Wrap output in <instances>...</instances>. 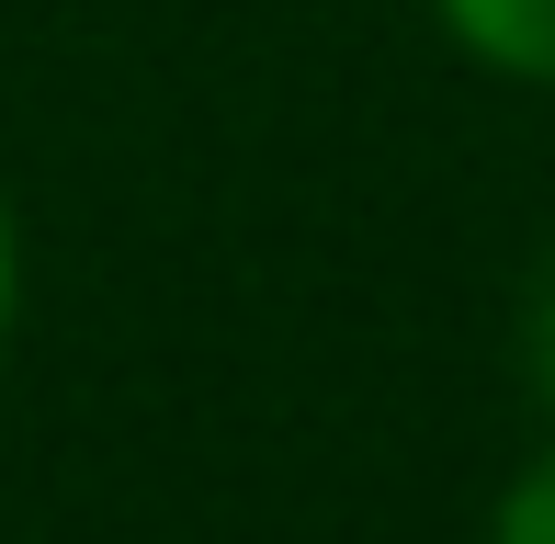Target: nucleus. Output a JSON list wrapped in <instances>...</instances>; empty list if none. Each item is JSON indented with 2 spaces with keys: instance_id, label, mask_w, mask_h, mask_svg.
Instances as JSON below:
<instances>
[{
  "instance_id": "obj_1",
  "label": "nucleus",
  "mask_w": 555,
  "mask_h": 544,
  "mask_svg": "<svg viewBox=\"0 0 555 544\" xmlns=\"http://www.w3.org/2000/svg\"><path fill=\"white\" fill-rule=\"evenodd\" d=\"M431 23L499 80L555 91V0H431Z\"/></svg>"
},
{
  "instance_id": "obj_3",
  "label": "nucleus",
  "mask_w": 555,
  "mask_h": 544,
  "mask_svg": "<svg viewBox=\"0 0 555 544\" xmlns=\"http://www.w3.org/2000/svg\"><path fill=\"white\" fill-rule=\"evenodd\" d=\"M521 386H533V409L555 431V250H544L533 284H521Z\"/></svg>"
},
{
  "instance_id": "obj_2",
  "label": "nucleus",
  "mask_w": 555,
  "mask_h": 544,
  "mask_svg": "<svg viewBox=\"0 0 555 544\" xmlns=\"http://www.w3.org/2000/svg\"><path fill=\"white\" fill-rule=\"evenodd\" d=\"M488 544H555V431H544V454L521 465L511 488H499V510H488Z\"/></svg>"
},
{
  "instance_id": "obj_4",
  "label": "nucleus",
  "mask_w": 555,
  "mask_h": 544,
  "mask_svg": "<svg viewBox=\"0 0 555 544\" xmlns=\"http://www.w3.org/2000/svg\"><path fill=\"white\" fill-rule=\"evenodd\" d=\"M12 307H23V238H12V205H0V340H12Z\"/></svg>"
}]
</instances>
